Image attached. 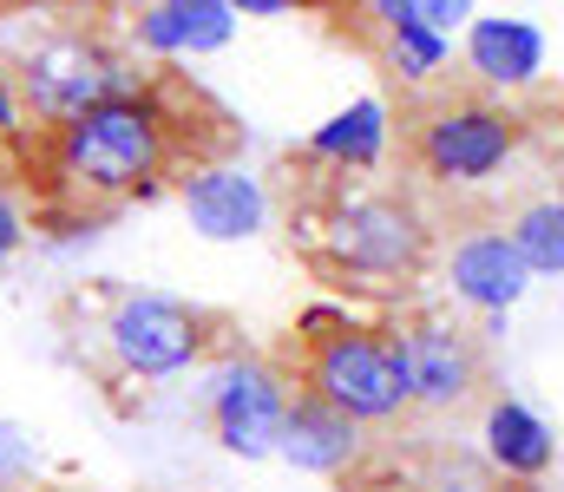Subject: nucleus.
<instances>
[{
    "instance_id": "nucleus-1",
    "label": "nucleus",
    "mask_w": 564,
    "mask_h": 492,
    "mask_svg": "<svg viewBox=\"0 0 564 492\" xmlns=\"http://www.w3.org/2000/svg\"><path fill=\"white\" fill-rule=\"evenodd\" d=\"M204 125H224V119L204 106L197 86L144 79L132 92L40 132L26 158L33 223H99L126 204L158 197L191 164L230 158V132H204Z\"/></svg>"
},
{
    "instance_id": "nucleus-2",
    "label": "nucleus",
    "mask_w": 564,
    "mask_h": 492,
    "mask_svg": "<svg viewBox=\"0 0 564 492\" xmlns=\"http://www.w3.org/2000/svg\"><path fill=\"white\" fill-rule=\"evenodd\" d=\"M295 243L328 289L388 296L433 270V223L408 190L328 177V171H322V190L295 210Z\"/></svg>"
},
{
    "instance_id": "nucleus-3",
    "label": "nucleus",
    "mask_w": 564,
    "mask_h": 492,
    "mask_svg": "<svg viewBox=\"0 0 564 492\" xmlns=\"http://www.w3.org/2000/svg\"><path fill=\"white\" fill-rule=\"evenodd\" d=\"M230 322L204 303L164 296V289H106V309L79 328V354L112 387H151L171 374L204 368L224 348Z\"/></svg>"
},
{
    "instance_id": "nucleus-4",
    "label": "nucleus",
    "mask_w": 564,
    "mask_h": 492,
    "mask_svg": "<svg viewBox=\"0 0 564 492\" xmlns=\"http://www.w3.org/2000/svg\"><path fill=\"white\" fill-rule=\"evenodd\" d=\"M289 354H276L289 368V381L328 407H341L348 420L361 427H394L408 420V387H401V368H394V348H388V328L375 322H348V309H302L289 328Z\"/></svg>"
},
{
    "instance_id": "nucleus-5",
    "label": "nucleus",
    "mask_w": 564,
    "mask_h": 492,
    "mask_svg": "<svg viewBox=\"0 0 564 492\" xmlns=\"http://www.w3.org/2000/svg\"><path fill=\"white\" fill-rule=\"evenodd\" d=\"M525 119L492 99V92H433L426 106H414L401 119V145L408 164L440 190H473L486 177H499L525 145Z\"/></svg>"
},
{
    "instance_id": "nucleus-6",
    "label": "nucleus",
    "mask_w": 564,
    "mask_h": 492,
    "mask_svg": "<svg viewBox=\"0 0 564 492\" xmlns=\"http://www.w3.org/2000/svg\"><path fill=\"white\" fill-rule=\"evenodd\" d=\"M13 86H20V112L40 132H53V125H66V119L144 86V73L139 59L126 46H112L106 33L59 26V33H40V40H26L13 53Z\"/></svg>"
},
{
    "instance_id": "nucleus-7",
    "label": "nucleus",
    "mask_w": 564,
    "mask_h": 492,
    "mask_svg": "<svg viewBox=\"0 0 564 492\" xmlns=\"http://www.w3.org/2000/svg\"><path fill=\"white\" fill-rule=\"evenodd\" d=\"M295 381L276 354H224L204 374V420L210 440L237 460H270L282 447V420H289Z\"/></svg>"
},
{
    "instance_id": "nucleus-8",
    "label": "nucleus",
    "mask_w": 564,
    "mask_h": 492,
    "mask_svg": "<svg viewBox=\"0 0 564 492\" xmlns=\"http://www.w3.org/2000/svg\"><path fill=\"white\" fill-rule=\"evenodd\" d=\"M414 414H459L486 394V341L446 316H401L388 328Z\"/></svg>"
},
{
    "instance_id": "nucleus-9",
    "label": "nucleus",
    "mask_w": 564,
    "mask_h": 492,
    "mask_svg": "<svg viewBox=\"0 0 564 492\" xmlns=\"http://www.w3.org/2000/svg\"><path fill=\"white\" fill-rule=\"evenodd\" d=\"M177 210L204 243H250L270 230V184L230 158H204L177 177Z\"/></svg>"
},
{
    "instance_id": "nucleus-10",
    "label": "nucleus",
    "mask_w": 564,
    "mask_h": 492,
    "mask_svg": "<svg viewBox=\"0 0 564 492\" xmlns=\"http://www.w3.org/2000/svg\"><path fill=\"white\" fill-rule=\"evenodd\" d=\"M446 283H453V296H459L466 309H479V316H506V309L525 303V289H532L539 276L525 270V256L512 250L506 230L473 223V230H459L453 250H446Z\"/></svg>"
},
{
    "instance_id": "nucleus-11",
    "label": "nucleus",
    "mask_w": 564,
    "mask_h": 492,
    "mask_svg": "<svg viewBox=\"0 0 564 492\" xmlns=\"http://www.w3.org/2000/svg\"><path fill=\"white\" fill-rule=\"evenodd\" d=\"M276 453L289 460V467L315 473V480H348V473L368 460V427H361V420H348L341 407H328V401H315V394H302V387H295Z\"/></svg>"
},
{
    "instance_id": "nucleus-12",
    "label": "nucleus",
    "mask_w": 564,
    "mask_h": 492,
    "mask_svg": "<svg viewBox=\"0 0 564 492\" xmlns=\"http://www.w3.org/2000/svg\"><path fill=\"white\" fill-rule=\"evenodd\" d=\"M237 40V13L224 0H139L132 46L144 59H204Z\"/></svg>"
},
{
    "instance_id": "nucleus-13",
    "label": "nucleus",
    "mask_w": 564,
    "mask_h": 492,
    "mask_svg": "<svg viewBox=\"0 0 564 492\" xmlns=\"http://www.w3.org/2000/svg\"><path fill=\"white\" fill-rule=\"evenodd\" d=\"M466 73L479 79V92H525L545 73V33L532 20L473 13L466 20Z\"/></svg>"
},
{
    "instance_id": "nucleus-14",
    "label": "nucleus",
    "mask_w": 564,
    "mask_h": 492,
    "mask_svg": "<svg viewBox=\"0 0 564 492\" xmlns=\"http://www.w3.org/2000/svg\"><path fill=\"white\" fill-rule=\"evenodd\" d=\"M388 145H394V112L381 99H348L328 125L308 132L302 164L328 171V177H368V171H381Z\"/></svg>"
},
{
    "instance_id": "nucleus-15",
    "label": "nucleus",
    "mask_w": 564,
    "mask_h": 492,
    "mask_svg": "<svg viewBox=\"0 0 564 492\" xmlns=\"http://www.w3.org/2000/svg\"><path fill=\"white\" fill-rule=\"evenodd\" d=\"M479 440H486V467L499 473V480H512V486H539L552 467H558V434L525 407V401H486V427H479Z\"/></svg>"
},
{
    "instance_id": "nucleus-16",
    "label": "nucleus",
    "mask_w": 564,
    "mask_h": 492,
    "mask_svg": "<svg viewBox=\"0 0 564 492\" xmlns=\"http://www.w3.org/2000/svg\"><path fill=\"white\" fill-rule=\"evenodd\" d=\"M506 237H512V250L525 256V270L532 276H564V197H525L506 223H499Z\"/></svg>"
},
{
    "instance_id": "nucleus-17",
    "label": "nucleus",
    "mask_w": 564,
    "mask_h": 492,
    "mask_svg": "<svg viewBox=\"0 0 564 492\" xmlns=\"http://www.w3.org/2000/svg\"><path fill=\"white\" fill-rule=\"evenodd\" d=\"M381 66H388L401 86H433V73L446 66V33H433L421 20L381 26Z\"/></svg>"
},
{
    "instance_id": "nucleus-18",
    "label": "nucleus",
    "mask_w": 564,
    "mask_h": 492,
    "mask_svg": "<svg viewBox=\"0 0 564 492\" xmlns=\"http://www.w3.org/2000/svg\"><path fill=\"white\" fill-rule=\"evenodd\" d=\"M26 237H33V197H26V184L0 164V270L26 250Z\"/></svg>"
},
{
    "instance_id": "nucleus-19",
    "label": "nucleus",
    "mask_w": 564,
    "mask_h": 492,
    "mask_svg": "<svg viewBox=\"0 0 564 492\" xmlns=\"http://www.w3.org/2000/svg\"><path fill=\"white\" fill-rule=\"evenodd\" d=\"M40 480V440L20 420H0V492H33Z\"/></svg>"
},
{
    "instance_id": "nucleus-20",
    "label": "nucleus",
    "mask_w": 564,
    "mask_h": 492,
    "mask_svg": "<svg viewBox=\"0 0 564 492\" xmlns=\"http://www.w3.org/2000/svg\"><path fill=\"white\" fill-rule=\"evenodd\" d=\"M237 20H282V13H348L355 0H224Z\"/></svg>"
},
{
    "instance_id": "nucleus-21",
    "label": "nucleus",
    "mask_w": 564,
    "mask_h": 492,
    "mask_svg": "<svg viewBox=\"0 0 564 492\" xmlns=\"http://www.w3.org/2000/svg\"><path fill=\"white\" fill-rule=\"evenodd\" d=\"M408 20H421V26H433V33H466L473 0H408Z\"/></svg>"
},
{
    "instance_id": "nucleus-22",
    "label": "nucleus",
    "mask_w": 564,
    "mask_h": 492,
    "mask_svg": "<svg viewBox=\"0 0 564 492\" xmlns=\"http://www.w3.org/2000/svg\"><path fill=\"white\" fill-rule=\"evenodd\" d=\"M26 132V112H20V86H13V66H0V139H20Z\"/></svg>"
},
{
    "instance_id": "nucleus-23",
    "label": "nucleus",
    "mask_w": 564,
    "mask_h": 492,
    "mask_svg": "<svg viewBox=\"0 0 564 492\" xmlns=\"http://www.w3.org/2000/svg\"><path fill=\"white\" fill-rule=\"evenodd\" d=\"M558 177H564V119H558Z\"/></svg>"
},
{
    "instance_id": "nucleus-24",
    "label": "nucleus",
    "mask_w": 564,
    "mask_h": 492,
    "mask_svg": "<svg viewBox=\"0 0 564 492\" xmlns=\"http://www.w3.org/2000/svg\"><path fill=\"white\" fill-rule=\"evenodd\" d=\"M33 492H79V486H33Z\"/></svg>"
},
{
    "instance_id": "nucleus-25",
    "label": "nucleus",
    "mask_w": 564,
    "mask_h": 492,
    "mask_svg": "<svg viewBox=\"0 0 564 492\" xmlns=\"http://www.w3.org/2000/svg\"><path fill=\"white\" fill-rule=\"evenodd\" d=\"M7 7H26V0H0V13H7Z\"/></svg>"
}]
</instances>
